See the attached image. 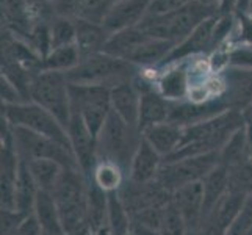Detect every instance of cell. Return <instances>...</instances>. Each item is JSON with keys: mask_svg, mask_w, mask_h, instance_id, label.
<instances>
[{"mask_svg": "<svg viewBox=\"0 0 252 235\" xmlns=\"http://www.w3.org/2000/svg\"><path fill=\"white\" fill-rule=\"evenodd\" d=\"M245 126L246 123L241 111L225 110L210 119L202 121V123L184 127L182 144L176 152L166 157L164 162L220 152L221 147L232 138V135Z\"/></svg>", "mask_w": 252, "mask_h": 235, "instance_id": "6da1fadb", "label": "cell"}, {"mask_svg": "<svg viewBox=\"0 0 252 235\" xmlns=\"http://www.w3.org/2000/svg\"><path fill=\"white\" fill-rule=\"evenodd\" d=\"M218 13L220 8L191 2L189 5L168 14H147L138 27L151 38L169 41L177 46L204 21L218 16Z\"/></svg>", "mask_w": 252, "mask_h": 235, "instance_id": "7a4b0ae2", "label": "cell"}, {"mask_svg": "<svg viewBox=\"0 0 252 235\" xmlns=\"http://www.w3.org/2000/svg\"><path fill=\"white\" fill-rule=\"evenodd\" d=\"M143 140L140 129L127 124L111 110L105 124L97 135V160H105L118 165L127 174L133 157Z\"/></svg>", "mask_w": 252, "mask_h": 235, "instance_id": "3957f363", "label": "cell"}, {"mask_svg": "<svg viewBox=\"0 0 252 235\" xmlns=\"http://www.w3.org/2000/svg\"><path fill=\"white\" fill-rule=\"evenodd\" d=\"M136 75L138 66L126 62V60L107 55L103 52L83 57L79 66L66 72V77L71 85L105 86L110 90L119 83L133 80Z\"/></svg>", "mask_w": 252, "mask_h": 235, "instance_id": "277c9868", "label": "cell"}, {"mask_svg": "<svg viewBox=\"0 0 252 235\" xmlns=\"http://www.w3.org/2000/svg\"><path fill=\"white\" fill-rule=\"evenodd\" d=\"M60 218L66 232L86 223L88 212V177L80 168H64L54 190Z\"/></svg>", "mask_w": 252, "mask_h": 235, "instance_id": "5b68a950", "label": "cell"}, {"mask_svg": "<svg viewBox=\"0 0 252 235\" xmlns=\"http://www.w3.org/2000/svg\"><path fill=\"white\" fill-rule=\"evenodd\" d=\"M69 86L66 74L55 71L39 72L30 85V101L50 111L64 129L72 118Z\"/></svg>", "mask_w": 252, "mask_h": 235, "instance_id": "8992f818", "label": "cell"}, {"mask_svg": "<svg viewBox=\"0 0 252 235\" xmlns=\"http://www.w3.org/2000/svg\"><path fill=\"white\" fill-rule=\"evenodd\" d=\"M2 119H5L11 127L29 129L32 132L49 136L71 149L66 129L50 111L42 108L38 103L25 102L16 103V105H3L2 103Z\"/></svg>", "mask_w": 252, "mask_h": 235, "instance_id": "52a82bcc", "label": "cell"}, {"mask_svg": "<svg viewBox=\"0 0 252 235\" xmlns=\"http://www.w3.org/2000/svg\"><path fill=\"white\" fill-rule=\"evenodd\" d=\"M218 163L220 152L163 162V167L157 176V184L172 195L176 190L185 185L194 184V182H202L204 177Z\"/></svg>", "mask_w": 252, "mask_h": 235, "instance_id": "ba28073f", "label": "cell"}, {"mask_svg": "<svg viewBox=\"0 0 252 235\" xmlns=\"http://www.w3.org/2000/svg\"><path fill=\"white\" fill-rule=\"evenodd\" d=\"M11 127V126H10ZM13 143L24 160H55L64 168H79L72 151L49 136L32 132L24 127H11Z\"/></svg>", "mask_w": 252, "mask_h": 235, "instance_id": "9c48e42d", "label": "cell"}, {"mask_svg": "<svg viewBox=\"0 0 252 235\" xmlns=\"http://www.w3.org/2000/svg\"><path fill=\"white\" fill-rule=\"evenodd\" d=\"M71 107L72 113L79 115L91 132L97 136L111 113L110 88L105 86L71 85Z\"/></svg>", "mask_w": 252, "mask_h": 235, "instance_id": "30bf717a", "label": "cell"}, {"mask_svg": "<svg viewBox=\"0 0 252 235\" xmlns=\"http://www.w3.org/2000/svg\"><path fill=\"white\" fill-rule=\"evenodd\" d=\"M66 132L77 165H79L85 176L90 179L95 163H97V136L91 132L90 127L85 124V121L75 113H72Z\"/></svg>", "mask_w": 252, "mask_h": 235, "instance_id": "8fae6325", "label": "cell"}, {"mask_svg": "<svg viewBox=\"0 0 252 235\" xmlns=\"http://www.w3.org/2000/svg\"><path fill=\"white\" fill-rule=\"evenodd\" d=\"M135 83L141 91L140 121H138L140 132L143 134L146 129H149L152 126L168 123L172 102L164 99L163 96L154 88L152 83L146 80H138L136 77H135Z\"/></svg>", "mask_w": 252, "mask_h": 235, "instance_id": "7c38bea8", "label": "cell"}, {"mask_svg": "<svg viewBox=\"0 0 252 235\" xmlns=\"http://www.w3.org/2000/svg\"><path fill=\"white\" fill-rule=\"evenodd\" d=\"M172 204L184 216L189 232H197L204 221V187L202 182L185 185L171 195Z\"/></svg>", "mask_w": 252, "mask_h": 235, "instance_id": "4fadbf2b", "label": "cell"}, {"mask_svg": "<svg viewBox=\"0 0 252 235\" xmlns=\"http://www.w3.org/2000/svg\"><path fill=\"white\" fill-rule=\"evenodd\" d=\"M151 0H118L102 25L110 34L140 25L149 14Z\"/></svg>", "mask_w": 252, "mask_h": 235, "instance_id": "5bb4252c", "label": "cell"}, {"mask_svg": "<svg viewBox=\"0 0 252 235\" xmlns=\"http://www.w3.org/2000/svg\"><path fill=\"white\" fill-rule=\"evenodd\" d=\"M118 0H62L54 5L55 16L72 21L102 24Z\"/></svg>", "mask_w": 252, "mask_h": 235, "instance_id": "9a60e30c", "label": "cell"}, {"mask_svg": "<svg viewBox=\"0 0 252 235\" xmlns=\"http://www.w3.org/2000/svg\"><path fill=\"white\" fill-rule=\"evenodd\" d=\"M218 17L220 16H213L210 19L204 21L199 27H196L184 41L179 42V44L171 50V54L168 55L164 63H168V65L179 63L180 60H185L188 57H194L208 47L212 49L213 33H215L216 22H218Z\"/></svg>", "mask_w": 252, "mask_h": 235, "instance_id": "2e32d148", "label": "cell"}, {"mask_svg": "<svg viewBox=\"0 0 252 235\" xmlns=\"http://www.w3.org/2000/svg\"><path fill=\"white\" fill-rule=\"evenodd\" d=\"M224 80L227 85L224 101L230 110L241 111L252 102V67H229L224 71Z\"/></svg>", "mask_w": 252, "mask_h": 235, "instance_id": "e0dca14e", "label": "cell"}, {"mask_svg": "<svg viewBox=\"0 0 252 235\" xmlns=\"http://www.w3.org/2000/svg\"><path fill=\"white\" fill-rule=\"evenodd\" d=\"M111 96V110L124 119L127 124L138 127L140 121V107H141V91L133 80L116 85L110 90Z\"/></svg>", "mask_w": 252, "mask_h": 235, "instance_id": "ac0fdd59", "label": "cell"}, {"mask_svg": "<svg viewBox=\"0 0 252 235\" xmlns=\"http://www.w3.org/2000/svg\"><path fill=\"white\" fill-rule=\"evenodd\" d=\"M163 162V157L143 138L130 165L128 180L135 184H149V182L157 180Z\"/></svg>", "mask_w": 252, "mask_h": 235, "instance_id": "d6986e66", "label": "cell"}, {"mask_svg": "<svg viewBox=\"0 0 252 235\" xmlns=\"http://www.w3.org/2000/svg\"><path fill=\"white\" fill-rule=\"evenodd\" d=\"M143 138L157 151L163 159L174 154L184 140V127L174 123H161L143 132Z\"/></svg>", "mask_w": 252, "mask_h": 235, "instance_id": "ffe728a7", "label": "cell"}, {"mask_svg": "<svg viewBox=\"0 0 252 235\" xmlns=\"http://www.w3.org/2000/svg\"><path fill=\"white\" fill-rule=\"evenodd\" d=\"M187 69H188V65L171 63L168 71L163 72L157 80L155 90L169 102H182L188 99L189 85H188Z\"/></svg>", "mask_w": 252, "mask_h": 235, "instance_id": "44dd1931", "label": "cell"}, {"mask_svg": "<svg viewBox=\"0 0 252 235\" xmlns=\"http://www.w3.org/2000/svg\"><path fill=\"white\" fill-rule=\"evenodd\" d=\"M151 36L146 34L140 27H132L113 33L108 38L105 47H103V54L111 55L119 60H126L130 62V58L135 55V52L140 49L144 42L149 39Z\"/></svg>", "mask_w": 252, "mask_h": 235, "instance_id": "7402d4cb", "label": "cell"}, {"mask_svg": "<svg viewBox=\"0 0 252 235\" xmlns=\"http://www.w3.org/2000/svg\"><path fill=\"white\" fill-rule=\"evenodd\" d=\"M2 21L6 30H10L16 38L25 39L33 27V17L25 0H2Z\"/></svg>", "mask_w": 252, "mask_h": 235, "instance_id": "603a6c76", "label": "cell"}, {"mask_svg": "<svg viewBox=\"0 0 252 235\" xmlns=\"http://www.w3.org/2000/svg\"><path fill=\"white\" fill-rule=\"evenodd\" d=\"M39 193V188L34 182L29 163L21 159L19 172H17V180L14 187V210L22 215H32L36 204V198Z\"/></svg>", "mask_w": 252, "mask_h": 235, "instance_id": "cb8c5ba5", "label": "cell"}, {"mask_svg": "<svg viewBox=\"0 0 252 235\" xmlns=\"http://www.w3.org/2000/svg\"><path fill=\"white\" fill-rule=\"evenodd\" d=\"M75 22V46L79 47L82 58L99 54L105 47L111 34L103 29L102 24H94L88 21H74Z\"/></svg>", "mask_w": 252, "mask_h": 235, "instance_id": "d4e9b609", "label": "cell"}, {"mask_svg": "<svg viewBox=\"0 0 252 235\" xmlns=\"http://www.w3.org/2000/svg\"><path fill=\"white\" fill-rule=\"evenodd\" d=\"M248 198L249 196L241 193V191L235 188H229L227 193L220 199V202L215 205V208L204 221H212L216 226H220L221 229L227 231L232 221L237 218V215L241 212V208L245 207Z\"/></svg>", "mask_w": 252, "mask_h": 235, "instance_id": "484cf974", "label": "cell"}, {"mask_svg": "<svg viewBox=\"0 0 252 235\" xmlns=\"http://www.w3.org/2000/svg\"><path fill=\"white\" fill-rule=\"evenodd\" d=\"M202 187H204V220H205L215 208V205L220 202V199L230 188L229 171L218 163L204 177Z\"/></svg>", "mask_w": 252, "mask_h": 235, "instance_id": "4316f807", "label": "cell"}, {"mask_svg": "<svg viewBox=\"0 0 252 235\" xmlns=\"http://www.w3.org/2000/svg\"><path fill=\"white\" fill-rule=\"evenodd\" d=\"M251 162L249 149H248V136H246V126L237 130L232 135L230 140L225 143L220 151V165L232 171L241 165Z\"/></svg>", "mask_w": 252, "mask_h": 235, "instance_id": "83f0119b", "label": "cell"}, {"mask_svg": "<svg viewBox=\"0 0 252 235\" xmlns=\"http://www.w3.org/2000/svg\"><path fill=\"white\" fill-rule=\"evenodd\" d=\"M88 180H91L93 184H95L100 190L105 191V193H118L126 184L127 174L115 163L97 160L91 177Z\"/></svg>", "mask_w": 252, "mask_h": 235, "instance_id": "f1b7e54d", "label": "cell"}, {"mask_svg": "<svg viewBox=\"0 0 252 235\" xmlns=\"http://www.w3.org/2000/svg\"><path fill=\"white\" fill-rule=\"evenodd\" d=\"M29 163L30 172L36 182L39 191H47V193H54L55 187L58 185L60 177L64 171L63 165H60L55 160H25Z\"/></svg>", "mask_w": 252, "mask_h": 235, "instance_id": "f546056e", "label": "cell"}, {"mask_svg": "<svg viewBox=\"0 0 252 235\" xmlns=\"http://www.w3.org/2000/svg\"><path fill=\"white\" fill-rule=\"evenodd\" d=\"M33 213L38 218L41 228L44 232H62V231H64L63 224H62V218H60V213H58L55 198L52 193H47V191H39Z\"/></svg>", "mask_w": 252, "mask_h": 235, "instance_id": "4dcf8cb0", "label": "cell"}, {"mask_svg": "<svg viewBox=\"0 0 252 235\" xmlns=\"http://www.w3.org/2000/svg\"><path fill=\"white\" fill-rule=\"evenodd\" d=\"M108 195L100 190L91 180H88V212H86V223L97 232L107 226L108 216Z\"/></svg>", "mask_w": 252, "mask_h": 235, "instance_id": "1f68e13d", "label": "cell"}, {"mask_svg": "<svg viewBox=\"0 0 252 235\" xmlns=\"http://www.w3.org/2000/svg\"><path fill=\"white\" fill-rule=\"evenodd\" d=\"M82 62V54L75 44L55 47L50 50V54L42 60V69L44 71H55V72H69Z\"/></svg>", "mask_w": 252, "mask_h": 235, "instance_id": "d6a6232c", "label": "cell"}, {"mask_svg": "<svg viewBox=\"0 0 252 235\" xmlns=\"http://www.w3.org/2000/svg\"><path fill=\"white\" fill-rule=\"evenodd\" d=\"M50 33H52V49L75 44V22L67 17L55 16L50 21Z\"/></svg>", "mask_w": 252, "mask_h": 235, "instance_id": "836d02e7", "label": "cell"}, {"mask_svg": "<svg viewBox=\"0 0 252 235\" xmlns=\"http://www.w3.org/2000/svg\"><path fill=\"white\" fill-rule=\"evenodd\" d=\"M188 226L179 208L169 201L163 207L161 223H160V235H188Z\"/></svg>", "mask_w": 252, "mask_h": 235, "instance_id": "e575fe53", "label": "cell"}, {"mask_svg": "<svg viewBox=\"0 0 252 235\" xmlns=\"http://www.w3.org/2000/svg\"><path fill=\"white\" fill-rule=\"evenodd\" d=\"M252 232V196L248 198L245 207L237 215V218L225 231V235H249Z\"/></svg>", "mask_w": 252, "mask_h": 235, "instance_id": "d590c367", "label": "cell"}, {"mask_svg": "<svg viewBox=\"0 0 252 235\" xmlns=\"http://www.w3.org/2000/svg\"><path fill=\"white\" fill-rule=\"evenodd\" d=\"M33 21H52L55 17L54 5L49 0H25Z\"/></svg>", "mask_w": 252, "mask_h": 235, "instance_id": "8d00e7d4", "label": "cell"}, {"mask_svg": "<svg viewBox=\"0 0 252 235\" xmlns=\"http://www.w3.org/2000/svg\"><path fill=\"white\" fill-rule=\"evenodd\" d=\"M194 0H151L149 14H168L189 5Z\"/></svg>", "mask_w": 252, "mask_h": 235, "instance_id": "74e56055", "label": "cell"}, {"mask_svg": "<svg viewBox=\"0 0 252 235\" xmlns=\"http://www.w3.org/2000/svg\"><path fill=\"white\" fill-rule=\"evenodd\" d=\"M0 83H2L0 90H2V103L3 105H16V103L29 102L27 99H25V96L17 90L11 82H8L5 77H2Z\"/></svg>", "mask_w": 252, "mask_h": 235, "instance_id": "f35d334b", "label": "cell"}, {"mask_svg": "<svg viewBox=\"0 0 252 235\" xmlns=\"http://www.w3.org/2000/svg\"><path fill=\"white\" fill-rule=\"evenodd\" d=\"M11 235H42V228L34 213H32L25 216Z\"/></svg>", "mask_w": 252, "mask_h": 235, "instance_id": "ab89813d", "label": "cell"}, {"mask_svg": "<svg viewBox=\"0 0 252 235\" xmlns=\"http://www.w3.org/2000/svg\"><path fill=\"white\" fill-rule=\"evenodd\" d=\"M66 234H67V235H95V231L91 228V226H90L88 223H83V224L77 226L75 229L69 231V232H66Z\"/></svg>", "mask_w": 252, "mask_h": 235, "instance_id": "60d3db41", "label": "cell"}, {"mask_svg": "<svg viewBox=\"0 0 252 235\" xmlns=\"http://www.w3.org/2000/svg\"><path fill=\"white\" fill-rule=\"evenodd\" d=\"M249 5H251V0H238V3H237V13L238 14H248Z\"/></svg>", "mask_w": 252, "mask_h": 235, "instance_id": "b9f144b4", "label": "cell"}, {"mask_svg": "<svg viewBox=\"0 0 252 235\" xmlns=\"http://www.w3.org/2000/svg\"><path fill=\"white\" fill-rule=\"evenodd\" d=\"M243 118H245V123L252 127V102L243 110Z\"/></svg>", "mask_w": 252, "mask_h": 235, "instance_id": "7bdbcfd3", "label": "cell"}, {"mask_svg": "<svg viewBox=\"0 0 252 235\" xmlns=\"http://www.w3.org/2000/svg\"><path fill=\"white\" fill-rule=\"evenodd\" d=\"M194 2L205 5V6H213V8H220L221 0H194Z\"/></svg>", "mask_w": 252, "mask_h": 235, "instance_id": "ee69618b", "label": "cell"}, {"mask_svg": "<svg viewBox=\"0 0 252 235\" xmlns=\"http://www.w3.org/2000/svg\"><path fill=\"white\" fill-rule=\"evenodd\" d=\"M42 235H67L64 231H62V232H44L42 231Z\"/></svg>", "mask_w": 252, "mask_h": 235, "instance_id": "f6af8a7d", "label": "cell"}, {"mask_svg": "<svg viewBox=\"0 0 252 235\" xmlns=\"http://www.w3.org/2000/svg\"><path fill=\"white\" fill-rule=\"evenodd\" d=\"M249 16H252V0H251V5H249V11H248Z\"/></svg>", "mask_w": 252, "mask_h": 235, "instance_id": "bcb514c9", "label": "cell"}, {"mask_svg": "<svg viewBox=\"0 0 252 235\" xmlns=\"http://www.w3.org/2000/svg\"><path fill=\"white\" fill-rule=\"evenodd\" d=\"M49 2H50L52 5H55V3H58V2H62V0H49Z\"/></svg>", "mask_w": 252, "mask_h": 235, "instance_id": "7dc6e473", "label": "cell"}, {"mask_svg": "<svg viewBox=\"0 0 252 235\" xmlns=\"http://www.w3.org/2000/svg\"><path fill=\"white\" fill-rule=\"evenodd\" d=\"M188 235H196V232H188Z\"/></svg>", "mask_w": 252, "mask_h": 235, "instance_id": "c3c4849f", "label": "cell"}, {"mask_svg": "<svg viewBox=\"0 0 252 235\" xmlns=\"http://www.w3.org/2000/svg\"><path fill=\"white\" fill-rule=\"evenodd\" d=\"M249 235H252V232H251V234H249Z\"/></svg>", "mask_w": 252, "mask_h": 235, "instance_id": "681fc988", "label": "cell"}]
</instances>
